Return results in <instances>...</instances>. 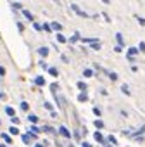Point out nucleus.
I'll return each mask as SVG.
<instances>
[{
    "label": "nucleus",
    "instance_id": "obj_1",
    "mask_svg": "<svg viewBox=\"0 0 145 147\" xmlns=\"http://www.w3.org/2000/svg\"><path fill=\"white\" fill-rule=\"evenodd\" d=\"M71 11H74L76 14H78V16L80 17H88V14L85 11H81V9H80V5H76V4H71Z\"/></svg>",
    "mask_w": 145,
    "mask_h": 147
},
{
    "label": "nucleus",
    "instance_id": "obj_2",
    "mask_svg": "<svg viewBox=\"0 0 145 147\" xmlns=\"http://www.w3.org/2000/svg\"><path fill=\"white\" fill-rule=\"evenodd\" d=\"M59 133H61L62 137H66V138H71V131L67 130L66 126H61V128H59Z\"/></svg>",
    "mask_w": 145,
    "mask_h": 147
},
{
    "label": "nucleus",
    "instance_id": "obj_3",
    "mask_svg": "<svg viewBox=\"0 0 145 147\" xmlns=\"http://www.w3.org/2000/svg\"><path fill=\"white\" fill-rule=\"evenodd\" d=\"M50 26H52V29H54V31H57V33L61 31V29H62V24H61V23H57V21L50 23Z\"/></svg>",
    "mask_w": 145,
    "mask_h": 147
},
{
    "label": "nucleus",
    "instance_id": "obj_4",
    "mask_svg": "<svg viewBox=\"0 0 145 147\" xmlns=\"http://www.w3.org/2000/svg\"><path fill=\"white\" fill-rule=\"evenodd\" d=\"M35 83L38 87H43V85H45V78H43V76H36V78H35Z\"/></svg>",
    "mask_w": 145,
    "mask_h": 147
},
{
    "label": "nucleus",
    "instance_id": "obj_5",
    "mask_svg": "<svg viewBox=\"0 0 145 147\" xmlns=\"http://www.w3.org/2000/svg\"><path fill=\"white\" fill-rule=\"evenodd\" d=\"M38 54H40L41 57H47L48 56V49H47V47H40V49H38Z\"/></svg>",
    "mask_w": 145,
    "mask_h": 147
},
{
    "label": "nucleus",
    "instance_id": "obj_6",
    "mask_svg": "<svg viewBox=\"0 0 145 147\" xmlns=\"http://www.w3.org/2000/svg\"><path fill=\"white\" fill-rule=\"evenodd\" d=\"M138 49H135V47H131V49H128V57H133V56H137L138 54Z\"/></svg>",
    "mask_w": 145,
    "mask_h": 147
},
{
    "label": "nucleus",
    "instance_id": "obj_7",
    "mask_svg": "<svg viewBox=\"0 0 145 147\" xmlns=\"http://www.w3.org/2000/svg\"><path fill=\"white\" fill-rule=\"evenodd\" d=\"M93 137H95V140H97V142H102V144L105 142V138L102 137V133H100V131H95V135H93Z\"/></svg>",
    "mask_w": 145,
    "mask_h": 147
},
{
    "label": "nucleus",
    "instance_id": "obj_8",
    "mask_svg": "<svg viewBox=\"0 0 145 147\" xmlns=\"http://www.w3.org/2000/svg\"><path fill=\"white\" fill-rule=\"evenodd\" d=\"M48 74H50V76H54V78H57V76H59L57 68H48Z\"/></svg>",
    "mask_w": 145,
    "mask_h": 147
},
{
    "label": "nucleus",
    "instance_id": "obj_9",
    "mask_svg": "<svg viewBox=\"0 0 145 147\" xmlns=\"http://www.w3.org/2000/svg\"><path fill=\"white\" fill-rule=\"evenodd\" d=\"M23 16L26 17V19H29V21H33V14L29 11H26V9H23Z\"/></svg>",
    "mask_w": 145,
    "mask_h": 147
},
{
    "label": "nucleus",
    "instance_id": "obj_10",
    "mask_svg": "<svg viewBox=\"0 0 145 147\" xmlns=\"http://www.w3.org/2000/svg\"><path fill=\"white\" fill-rule=\"evenodd\" d=\"M57 42H59V43H66V42H67V40H66V36H64L61 31L57 33Z\"/></svg>",
    "mask_w": 145,
    "mask_h": 147
},
{
    "label": "nucleus",
    "instance_id": "obj_11",
    "mask_svg": "<svg viewBox=\"0 0 145 147\" xmlns=\"http://www.w3.org/2000/svg\"><path fill=\"white\" fill-rule=\"evenodd\" d=\"M87 99H88V97H87V92H81V94L78 95V100H80V102H87Z\"/></svg>",
    "mask_w": 145,
    "mask_h": 147
},
{
    "label": "nucleus",
    "instance_id": "obj_12",
    "mask_svg": "<svg viewBox=\"0 0 145 147\" xmlns=\"http://www.w3.org/2000/svg\"><path fill=\"white\" fill-rule=\"evenodd\" d=\"M90 47H92L93 50H100V47L102 45H100V42H93V43H90Z\"/></svg>",
    "mask_w": 145,
    "mask_h": 147
},
{
    "label": "nucleus",
    "instance_id": "obj_13",
    "mask_svg": "<svg viewBox=\"0 0 145 147\" xmlns=\"http://www.w3.org/2000/svg\"><path fill=\"white\" fill-rule=\"evenodd\" d=\"M76 87H78V88H80L81 92H87V85H85L83 81H78V83H76Z\"/></svg>",
    "mask_w": 145,
    "mask_h": 147
},
{
    "label": "nucleus",
    "instance_id": "obj_14",
    "mask_svg": "<svg viewBox=\"0 0 145 147\" xmlns=\"http://www.w3.org/2000/svg\"><path fill=\"white\" fill-rule=\"evenodd\" d=\"M29 130H31V133H36V135H38V133L41 131L38 126H35V125H31V126H29Z\"/></svg>",
    "mask_w": 145,
    "mask_h": 147
},
{
    "label": "nucleus",
    "instance_id": "obj_15",
    "mask_svg": "<svg viewBox=\"0 0 145 147\" xmlns=\"http://www.w3.org/2000/svg\"><path fill=\"white\" fill-rule=\"evenodd\" d=\"M83 74H85V78H92V76H93V71H92V69H85Z\"/></svg>",
    "mask_w": 145,
    "mask_h": 147
},
{
    "label": "nucleus",
    "instance_id": "obj_16",
    "mask_svg": "<svg viewBox=\"0 0 145 147\" xmlns=\"http://www.w3.org/2000/svg\"><path fill=\"white\" fill-rule=\"evenodd\" d=\"M9 131H11V135H19L18 126H11V128H9Z\"/></svg>",
    "mask_w": 145,
    "mask_h": 147
},
{
    "label": "nucleus",
    "instance_id": "obj_17",
    "mask_svg": "<svg viewBox=\"0 0 145 147\" xmlns=\"http://www.w3.org/2000/svg\"><path fill=\"white\" fill-rule=\"evenodd\" d=\"M78 40H81V38H80V33H74L73 36H71L69 42H71V43H74V42H78Z\"/></svg>",
    "mask_w": 145,
    "mask_h": 147
},
{
    "label": "nucleus",
    "instance_id": "obj_18",
    "mask_svg": "<svg viewBox=\"0 0 145 147\" xmlns=\"http://www.w3.org/2000/svg\"><path fill=\"white\" fill-rule=\"evenodd\" d=\"M5 113L9 114L11 118H12V116H16V111H14V109H12V107H5Z\"/></svg>",
    "mask_w": 145,
    "mask_h": 147
},
{
    "label": "nucleus",
    "instance_id": "obj_19",
    "mask_svg": "<svg viewBox=\"0 0 145 147\" xmlns=\"http://www.w3.org/2000/svg\"><path fill=\"white\" fill-rule=\"evenodd\" d=\"M95 126H97L99 130H102V128H104V121H100V119H95Z\"/></svg>",
    "mask_w": 145,
    "mask_h": 147
},
{
    "label": "nucleus",
    "instance_id": "obj_20",
    "mask_svg": "<svg viewBox=\"0 0 145 147\" xmlns=\"http://www.w3.org/2000/svg\"><path fill=\"white\" fill-rule=\"evenodd\" d=\"M116 40H117V43L123 47V43H124V42H123V35H121V33H116Z\"/></svg>",
    "mask_w": 145,
    "mask_h": 147
},
{
    "label": "nucleus",
    "instance_id": "obj_21",
    "mask_svg": "<svg viewBox=\"0 0 145 147\" xmlns=\"http://www.w3.org/2000/svg\"><path fill=\"white\" fill-rule=\"evenodd\" d=\"M121 92H123V94H126V95H130V94H131V92H130V88H128V85H123V87H121Z\"/></svg>",
    "mask_w": 145,
    "mask_h": 147
},
{
    "label": "nucleus",
    "instance_id": "obj_22",
    "mask_svg": "<svg viewBox=\"0 0 145 147\" xmlns=\"http://www.w3.org/2000/svg\"><path fill=\"white\" fill-rule=\"evenodd\" d=\"M28 119L31 121V123H36V121H38V116H35V114H29Z\"/></svg>",
    "mask_w": 145,
    "mask_h": 147
},
{
    "label": "nucleus",
    "instance_id": "obj_23",
    "mask_svg": "<svg viewBox=\"0 0 145 147\" xmlns=\"http://www.w3.org/2000/svg\"><path fill=\"white\" fill-rule=\"evenodd\" d=\"M2 140H5L7 144H11V135H7V133H2Z\"/></svg>",
    "mask_w": 145,
    "mask_h": 147
},
{
    "label": "nucleus",
    "instance_id": "obj_24",
    "mask_svg": "<svg viewBox=\"0 0 145 147\" xmlns=\"http://www.w3.org/2000/svg\"><path fill=\"white\" fill-rule=\"evenodd\" d=\"M43 106H45V109H48L50 113H52V111H54V106H52V104H50V102H45Z\"/></svg>",
    "mask_w": 145,
    "mask_h": 147
},
{
    "label": "nucleus",
    "instance_id": "obj_25",
    "mask_svg": "<svg viewBox=\"0 0 145 147\" xmlns=\"http://www.w3.org/2000/svg\"><path fill=\"white\" fill-rule=\"evenodd\" d=\"M33 28H35L36 31H41V29H43V26H41V24H38V23H33Z\"/></svg>",
    "mask_w": 145,
    "mask_h": 147
},
{
    "label": "nucleus",
    "instance_id": "obj_26",
    "mask_svg": "<svg viewBox=\"0 0 145 147\" xmlns=\"http://www.w3.org/2000/svg\"><path fill=\"white\" fill-rule=\"evenodd\" d=\"M137 21H138V23H140V26H145V19H143V17L137 16Z\"/></svg>",
    "mask_w": 145,
    "mask_h": 147
},
{
    "label": "nucleus",
    "instance_id": "obj_27",
    "mask_svg": "<svg viewBox=\"0 0 145 147\" xmlns=\"http://www.w3.org/2000/svg\"><path fill=\"white\" fill-rule=\"evenodd\" d=\"M43 29H45L47 33H50V31H52V26H50V24H43Z\"/></svg>",
    "mask_w": 145,
    "mask_h": 147
},
{
    "label": "nucleus",
    "instance_id": "obj_28",
    "mask_svg": "<svg viewBox=\"0 0 145 147\" xmlns=\"http://www.w3.org/2000/svg\"><path fill=\"white\" fill-rule=\"evenodd\" d=\"M107 140H109V142H112V144H117L116 137H112V135H109V137H107Z\"/></svg>",
    "mask_w": 145,
    "mask_h": 147
},
{
    "label": "nucleus",
    "instance_id": "obj_29",
    "mask_svg": "<svg viewBox=\"0 0 145 147\" xmlns=\"http://www.w3.org/2000/svg\"><path fill=\"white\" fill-rule=\"evenodd\" d=\"M109 78L112 80V81H116V80H117V74L116 73H109Z\"/></svg>",
    "mask_w": 145,
    "mask_h": 147
},
{
    "label": "nucleus",
    "instance_id": "obj_30",
    "mask_svg": "<svg viewBox=\"0 0 145 147\" xmlns=\"http://www.w3.org/2000/svg\"><path fill=\"white\" fill-rule=\"evenodd\" d=\"M138 50H140V52H145V43H143V42H140V45H138Z\"/></svg>",
    "mask_w": 145,
    "mask_h": 147
},
{
    "label": "nucleus",
    "instance_id": "obj_31",
    "mask_svg": "<svg viewBox=\"0 0 145 147\" xmlns=\"http://www.w3.org/2000/svg\"><path fill=\"white\" fill-rule=\"evenodd\" d=\"M14 9H21V11H23V4H19V2H14Z\"/></svg>",
    "mask_w": 145,
    "mask_h": 147
},
{
    "label": "nucleus",
    "instance_id": "obj_32",
    "mask_svg": "<svg viewBox=\"0 0 145 147\" xmlns=\"http://www.w3.org/2000/svg\"><path fill=\"white\" fill-rule=\"evenodd\" d=\"M28 102H23V104H21V109H23V111H28Z\"/></svg>",
    "mask_w": 145,
    "mask_h": 147
},
{
    "label": "nucleus",
    "instance_id": "obj_33",
    "mask_svg": "<svg viewBox=\"0 0 145 147\" xmlns=\"http://www.w3.org/2000/svg\"><path fill=\"white\" fill-rule=\"evenodd\" d=\"M93 113H95V116H100V109L99 107H93Z\"/></svg>",
    "mask_w": 145,
    "mask_h": 147
},
{
    "label": "nucleus",
    "instance_id": "obj_34",
    "mask_svg": "<svg viewBox=\"0 0 145 147\" xmlns=\"http://www.w3.org/2000/svg\"><path fill=\"white\" fill-rule=\"evenodd\" d=\"M50 88H52V92H55V90L59 88V85H57V83H52V87H50Z\"/></svg>",
    "mask_w": 145,
    "mask_h": 147
},
{
    "label": "nucleus",
    "instance_id": "obj_35",
    "mask_svg": "<svg viewBox=\"0 0 145 147\" xmlns=\"http://www.w3.org/2000/svg\"><path fill=\"white\" fill-rule=\"evenodd\" d=\"M11 119H12V123H16V125H18V123H19V118H16V116H12V118H11Z\"/></svg>",
    "mask_w": 145,
    "mask_h": 147
},
{
    "label": "nucleus",
    "instance_id": "obj_36",
    "mask_svg": "<svg viewBox=\"0 0 145 147\" xmlns=\"http://www.w3.org/2000/svg\"><path fill=\"white\" fill-rule=\"evenodd\" d=\"M123 50V47L121 45H117V47H114V52H121Z\"/></svg>",
    "mask_w": 145,
    "mask_h": 147
},
{
    "label": "nucleus",
    "instance_id": "obj_37",
    "mask_svg": "<svg viewBox=\"0 0 145 147\" xmlns=\"http://www.w3.org/2000/svg\"><path fill=\"white\" fill-rule=\"evenodd\" d=\"M4 74H5V68H2V66H0V76H4Z\"/></svg>",
    "mask_w": 145,
    "mask_h": 147
},
{
    "label": "nucleus",
    "instance_id": "obj_38",
    "mask_svg": "<svg viewBox=\"0 0 145 147\" xmlns=\"http://www.w3.org/2000/svg\"><path fill=\"white\" fill-rule=\"evenodd\" d=\"M81 147H92V145H90V144H88V142H85V144H83Z\"/></svg>",
    "mask_w": 145,
    "mask_h": 147
},
{
    "label": "nucleus",
    "instance_id": "obj_39",
    "mask_svg": "<svg viewBox=\"0 0 145 147\" xmlns=\"http://www.w3.org/2000/svg\"><path fill=\"white\" fill-rule=\"evenodd\" d=\"M102 2H104V4H110V0H102Z\"/></svg>",
    "mask_w": 145,
    "mask_h": 147
},
{
    "label": "nucleus",
    "instance_id": "obj_40",
    "mask_svg": "<svg viewBox=\"0 0 145 147\" xmlns=\"http://www.w3.org/2000/svg\"><path fill=\"white\" fill-rule=\"evenodd\" d=\"M54 2H55V4H57V5H59V0H54Z\"/></svg>",
    "mask_w": 145,
    "mask_h": 147
},
{
    "label": "nucleus",
    "instance_id": "obj_41",
    "mask_svg": "<svg viewBox=\"0 0 145 147\" xmlns=\"http://www.w3.org/2000/svg\"><path fill=\"white\" fill-rule=\"evenodd\" d=\"M35 147H43V145H40V144H38V145H35Z\"/></svg>",
    "mask_w": 145,
    "mask_h": 147
}]
</instances>
